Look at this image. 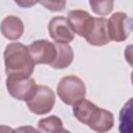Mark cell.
Returning a JSON list of instances; mask_svg holds the SVG:
<instances>
[{"label": "cell", "instance_id": "14", "mask_svg": "<svg viewBox=\"0 0 133 133\" xmlns=\"http://www.w3.org/2000/svg\"><path fill=\"white\" fill-rule=\"evenodd\" d=\"M119 132L132 133V99L122 108L119 112Z\"/></svg>", "mask_w": 133, "mask_h": 133}, {"label": "cell", "instance_id": "8", "mask_svg": "<svg viewBox=\"0 0 133 133\" xmlns=\"http://www.w3.org/2000/svg\"><path fill=\"white\" fill-rule=\"evenodd\" d=\"M48 31L50 37L56 44H69L75 38V33L68 19L63 16L52 18L48 24Z\"/></svg>", "mask_w": 133, "mask_h": 133}, {"label": "cell", "instance_id": "17", "mask_svg": "<svg viewBox=\"0 0 133 133\" xmlns=\"http://www.w3.org/2000/svg\"><path fill=\"white\" fill-rule=\"evenodd\" d=\"M14 133H39L37 129L33 128L32 126H22L15 129Z\"/></svg>", "mask_w": 133, "mask_h": 133}, {"label": "cell", "instance_id": "4", "mask_svg": "<svg viewBox=\"0 0 133 133\" xmlns=\"http://www.w3.org/2000/svg\"><path fill=\"white\" fill-rule=\"evenodd\" d=\"M5 83L7 91L12 98L25 102L33 96L36 88L35 80L31 76H7Z\"/></svg>", "mask_w": 133, "mask_h": 133}, {"label": "cell", "instance_id": "1", "mask_svg": "<svg viewBox=\"0 0 133 133\" xmlns=\"http://www.w3.org/2000/svg\"><path fill=\"white\" fill-rule=\"evenodd\" d=\"M73 114L80 123L97 133H106L114 125V117L110 111L98 107L85 98L73 105Z\"/></svg>", "mask_w": 133, "mask_h": 133}, {"label": "cell", "instance_id": "7", "mask_svg": "<svg viewBox=\"0 0 133 133\" xmlns=\"http://www.w3.org/2000/svg\"><path fill=\"white\" fill-rule=\"evenodd\" d=\"M28 52L34 64L51 65L56 58L55 43L48 39H37L27 46Z\"/></svg>", "mask_w": 133, "mask_h": 133}, {"label": "cell", "instance_id": "19", "mask_svg": "<svg viewBox=\"0 0 133 133\" xmlns=\"http://www.w3.org/2000/svg\"><path fill=\"white\" fill-rule=\"evenodd\" d=\"M16 3L17 4H19V5H21V6H31V5H34L36 2H20V1H16Z\"/></svg>", "mask_w": 133, "mask_h": 133}, {"label": "cell", "instance_id": "9", "mask_svg": "<svg viewBox=\"0 0 133 133\" xmlns=\"http://www.w3.org/2000/svg\"><path fill=\"white\" fill-rule=\"evenodd\" d=\"M66 19L74 33L84 38L90 33L95 23V18L82 9L70 10Z\"/></svg>", "mask_w": 133, "mask_h": 133}, {"label": "cell", "instance_id": "12", "mask_svg": "<svg viewBox=\"0 0 133 133\" xmlns=\"http://www.w3.org/2000/svg\"><path fill=\"white\" fill-rule=\"evenodd\" d=\"M56 58L50 65L53 69H65L74 60V52L69 44H56Z\"/></svg>", "mask_w": 133, "mask_h": 133}, {"label": "cell", "instance_id": "11", "mask_svg": "<svg viewBox=\"0 0 133 133\" xmlns=\"http://www.w3.org/2000/svg\"><path fill=\"white\" fill-rule=\"evenodd\" d=\"M0 30L5 38L9 41H17L24 33V24L19 17L7 16L2 20Z\"/></svg>", "mask_w": 133, "mask_h": 133}, {"label": "cell", "instance_id": "10", "mask_svg": "<svg viewBox=\"0 0 133 133\" xmlns=\"http://www.w3.org/2000/svg\"><path fill=\"white\" fill-rule=\"evenodd\" d=\"M86 42L91 46H104L110 42L108 28H107V19L104 17L95 18L94 27L90 33L85 37Z\"/></svg>", "mask_w": 133, "mask_h": 133}, {"label": "cell", "instance_id": "3", "mask_svg": "<svg viewBox=\"0 0 133 133\" xmlns=\"http://www.w3.org/2000/svg\"><path fill=\"white\" fill-rule=\"evenodd\" d=\"M56 90L59 99L70 106H73L78 101L84 99L86 95V87L83 80L74 75L61 78Z\"/></svg>", "mask_w": 133, "mask_h": 133}, {"label": "cell", "instance_id": "13", "mask_svg": "<svg viewBox=\"0 0 133 133\" xmlns=\"http://www.w3.org/2000/svg\"><path fill=\"white\" fill-rule=\"evenodd\" d=\"M61 128H63L62 121L56 115L47 116L37 123V131L39 133H55Z\"/></svg>", "mask_w": 133, "mask_h": 133}, {"label": "cell", "instance_id": "6", "mask_svg": "<svg viewBox=\"0 0 133 133\" xmlns=\"http://www.w3.org/2000/svg\"><path fill=\"white\" fill-rule=\"evenodd\" d=\"M107 28L110 41L124 42L131 33L132 21L127 14L117 11L107 20Z\"/></svg>", "mask_w": 133, "mask_h": 133}, {"label": "cell", "instance_id": "5", "mask_svg": "<svg viewBox=\"0 0 133 133\" xmlns=\"http://www.w3.org/2000/svg\"><path fill=\"white\" fill-rule=\"evenodd\" d=\"M55 104L54 91L46 85H36L33 96L26 102L28 109L37 115L49 113Z\"/></svg>", "mask_w": 133, "mask_h": 133}, {"label": "cell", "instance_id": "20", "mask_svg": "<svg viewBox=\"0 0 133 133\" xmlns=\"http://www.w3.org/2000/svg\"><path fill=\"white\" fill-rule=\"evenodd\" d=\"M55 133H71L69 130H66V129H64V128H61V129H59V130H57Z\"/></svg>", "mask_w": 133, "mask_h": 133}, {"label": "cell", "instance_id": "15", "mask_svg": "<svg viewBox=\"0 0 133 133\" xmlns=\"http://www.w3.org/2000/svg\"><path fill=\"white\" fill-rule=\"evenodd\" d=\"M114 2L112 0H105V1H89V5L92 11L100 16H106L110 14L113 9Z\"/></svg>", "mask_w": 133, "mask_h": 133}, {"label": "cell", "instance_id": "2", "mask_svg": "<svg viewBox=\"0 0 133 133\" xmlns=\"http://www.w3.org/2000/svg\"><path fill=\"white\" fill-rule=\"evenodd\" d=\"M4 65L7 76H31L34 71V62L28 52L27 46L14 42L5 47Z\"/></svg>", "mask_w": 133, "mask_h": 133}, {"label": "cell", "instance_id": "16", "mask_svg": "<svg viewBox=\"0 0 133 133\" xmlns=\"http://www.w3.org/2000/svg\"><path fill=\"white\" fill-rule=\"evenodd\" d=\"M39 3L52 11H61L65 6V1H41Z\"/></svg>", "mask_w": 133, "mask_h": 133}, {"label": "cell", "instance_id": "18", "mask_svg": "<svg viewBox=\"0 0 133 133\" xmlns=\"http://www.w3.org/2000/svg\"><path fill=\"white\" fill-rule=\"evenodd\" d=\"M15 129L5 126V125H0V133H14Z\"/></svg>", "mask_w": 133, "mask_h": 133}]
</instances>
